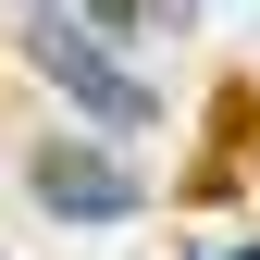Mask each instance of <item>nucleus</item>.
Returning <instances> with one entry per match:
<instances>
[{
    "mask_svg": "<svg viewBox=\"0 0 260 260\" xmlns=\"http://www.w3.org/2000/svg\"><path fill=\"white\" fill-rule=\"evenodd\" d=\"M211 260H260V248H211Z\"/></svg>",
    "mask_w": 260,
    "mask_h": 260,
    "instance_id": "nucleus-3",
    "label": "nucleus"
},
{
    "mask_svg": "<svg viewBox=\"0 0 260 260\" xmlns=\"http://www.w3.org/2000/svg\"><path fill=\"white\" fill-rule=\"evenodd\" d=\"M25 62H38V87H62L100 137H149L161 124V87L100 38V25H75V13H25Z\"/></svg>",
    "mask_w": 260,
    "mask_h": 260,
    "instance_id": "nucleus-1",
    "label": "nucleus"
},
{
    "mask_svg": "<svg viewBox=\"0 0 260 260\" xmlns=\"http://www.w3.org/2000/svg\"><path fill=\"white\" fill-rule=\"evenodd\" d=\"M25 199H38L50 223H137L149 211V174L112 137H38L25 149Z\"/></svg>",
    "mask_w": 260,
    "mask_h": 260,
    "instance_id": "nucleus-2",
    "label": "nucleus"
}]
</instances>
